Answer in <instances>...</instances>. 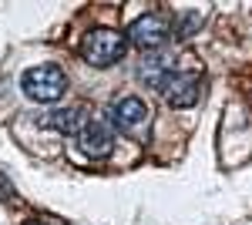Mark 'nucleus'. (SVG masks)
I'll use <instances>...</instances> for the list:
<instances>
[{
  "instance_id": "nucleus-1",
  "label": "nucleus",
  "mask_w": 252,
  "mask_h": 225,
  "mask_svg": "<svg viewBox=\"0 0 252 225\" xmlns=\"http://www.w3.org/2000/svg\"><path fill=\"white\" fill-rule=\"evenodd\" d=\"M81 57L91 67H111L125 57V37L111 27H94L81 40Z\"/></svg>"
},
{
  "instance_id": "nucleus-2",
  "label": "nucleus",
  "mask_w": 252,
  "mask_h": 225,
  "mask_svg": "<svg viewBox=\"0 0 252 225\" xmlns=\"http://www.w3.org/2000/svg\"><path fill=\"white\" fill-rule=\"evenodd\" d=\"M20 88H24L27 97H34V101H40V104H47V101L64 97V91H67V74H64L61 67H54V64H40V67L24 71Z\"/></svg>"
},
{
  "instance_id": "nucleus-3",
  "label": "nucleus",
  "mask_w": 252,
  "mask_h": 225,
  "mask_svg": "<svg viewBox=\"0 0 252 225\" xmlns=\"http://www.w3.org/2000/svg\"><path fill=\"white\" fill-rule=\"evenodd\" d=\"M155 88L161 91V97L172 104V108H192L198 101V77H189L185 71H165V74L155 81Z\"/></svg>"
},
{
  "instance_id": "nucleus-4",
  "label": "nucleus",
  "mask_w": 252,
  "mask_h": 225,
  "mask_svg": "<svg viewBox=\"0 0 252 225\" xmlns=\"http://www.w3.org/2000/svg\"><path fill=\"white\" fill-rule=\"evenodd\" d=\"M172 34V27H168V17H161L158 10L152 14H141V17L128 27V37L135 40L138 47H145V51H152V47H161L165 40Z\"/></svg>"
},
{
  "instance_id": "nucleus-5",
  "label": "nucleus",
  "mask_w": 252,
  "mask_h": 225,
  "mask_svg": "<svg viewBox=\"0 0 252 225\" xmlns=\"http://www.w3.org/2000/svg\"><path fill=\"white\" fill-rule=\"evenodd\" d=\"M148 121V108L141 97H121L111 108V128H118L121 134H135L138 128H145Z\"/></svg>"
},
{
  "instance_id": "nucleus-6",
  "label": "nucleus",
  "mask_w": 252,
  "mask_h": 225,
  "mask_svg": "<svg viewBox=\"0 0 252 225\" xmlns=\"http://www.w3.org/2000/svg\"><path fill=\"white\" fill-rule=\"evenodd\" d=\"M78 145H81L84 155H94V158L111 155V148H115L111 125H104V121H84V128H81V134H78Z\"/></svg>"
},
{
  "instance_id": "nucleus-7",
  "label": "nucleus",
  "mask_w": 252,
  "mask_h": 225,
  "mask_svg": "<svg viewBox=\"0 0 252 225\" xmlns=\"http://www.w3.org/2000/svg\"><path fill=\"white\" fill-rule=\"evenodd\" d=\"M40 125L44 128H54L61 134H81V128H84V111L81 108H61V111L44 114Z\"/></svg>"
},
{
  "instance_id": "nucleus-8",
  "label": "nucleus",
  "mask_w": 252,
  "mask_h": 225,
  "mask_svg": "<svg viewBox=\"0 0 252 225\" xmlns=\"http://www.w3.org/2000/svg\"><path fill=\"white\" fill-rule=\"evenodd\" d=\"M198 24H202V14H195V17H182V20H178V34H192V31H198Z\"/></svg>"
},
{
  "instance_id": "nucleus-9",
  "label": "nucleus",
  "mask_w": 252,
  "mask_h": 225,
  "mask_svg": "<svg viewBox=\"0 0 252 225\" xmlns=\"http://www.w3.org/2000/svg\"><path fill=\"white\" fill-rule=\"evenodd\" d=\"M31 225H34V222H31Z\"/></svg>"
}]
</instances>
